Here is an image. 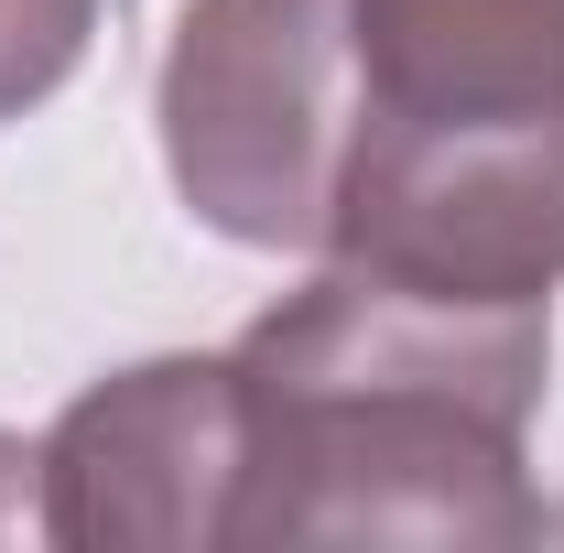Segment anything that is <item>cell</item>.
I'll use <instances>...</instances> for the list:
<instances>
[{"label":"cell","mask_w":564,"mask_h":553,"mask_svg":"<svg viewBox=\"0 0 564 553\" xmlns=\"http://www.w3.org/2000/svg\"><path fill=\"white\" fill-rule=\"evenodd\" d=\"M239 369L141 358L33 445V532L66 553H207L239 521Z\"/></svg>","instance_id":"obj_4"},{"label":"cell","mask_w":564,"mask_h":553,"mask_svg":"<svg viewBox=\"0 0 564 553\" xmlns=\"http://www.w3.org/2000/svg\"><path fill=\"white\" fill-rule=\"evenodd\" d=\"M98 0H0V120L44 109L76 66H87Z\"/></svg>","instance_id":"obj_5"},{"label":"cell","mask_w":564,"mask_h":553,"mask_svg":"<svg viewBox=\"0 0 564 553\" xmlns=\"http://www.w3.org/2000/svg\"><path fill=\"white\" fill-rule=\"evenodd\" d=\"M239 521L228 543H543L521 434L543 413V304H445L380 272H326L228 347Z\"/></svg>","instance_id":"obj_1"},{"label":"cell","mask_w":564,"mask_h":553,"mask_svg":"<svg viewBox=\"0 0 564 553\" xmlns=\"http://www.w3.org/2000/svg\"><path fill=\"white\" fill-rule=\"evenodd\" d=\"M358 120L326 261L445 304L564 282V0H348Z\"/></svg>","instance_id":"obj_2"},{"label":"cell","mask_w":564,"mask_h":553,"mask_svg":"<svg viewBox=\"0 0 564 553\" xmlns=\"http://www.w3.org/2000/svg\"><path fill=\"white\" fill-rule=\"evenodd\" d=\"M33 521V445L22 434H0V543Z\"/></svg>","instance_id":"obj_6"},{"label":"cell","mask_w":564,"mask_h":553,"mask_svg":"<svg viewBox=\"0 0 564 553\" xmlns=\"http://www.w3.org/2000/svg\"><path fill=\"white\" fill-rule=\"evenodd\" d=\"M152 120H163L174 196L217 239L326 250L358 120L348 0H185Z\"/></svg>","instance_id":"obj_3"}]
</instances>
